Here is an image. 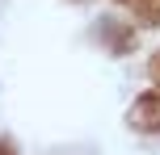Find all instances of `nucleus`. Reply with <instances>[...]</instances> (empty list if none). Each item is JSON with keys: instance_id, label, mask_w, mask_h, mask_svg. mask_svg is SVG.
<instances>
[{"instance_id": "nucleus-1", "label": "nucleus", "mask_w": 160, "mask_h": 155, "mask_svg": "<svg viewBox=\"0 0 160 155\" xmlns=\"http://www.w3.org/2000/svg\"><path fill=\"white\" fill-rule=\"evenodd\" d=\"M131 126H135V130H152V134H160V97L135 101V109H131Z\"/></svg>"}, {"instance_id": "nucleus-2", "label": "nucleus", "mask_w": 160, "mask_h": 155, "mask_svg": "<svg viewBox=\"0 0 160 155\" xmlns=\"http://www.w3.org/2000/svg\"><path fill=\"white\" fill-rule=\"evenodd\" d=\"M131 4H135V17H139V21H148V25L160 21V0H131Z\"/></svg>"}, {"instance_id": "nucleus-3", "label": "nucleus", "mask_w": 160, "mask_h": 155, "mask_svg": "<svg viewBox=\"0 0 160 155\" xmlns=\"http://www.w3.org/2000/svg\"><path fill=\"white\" fill-rule=\"evenodd\" d=\"M101 38H110V46H114V50H127V46H131V30H114L110 21L101 25Z\"/></svg>"}, {"instance_id": "nucleus-4", "label": "nucleus", "mask_w": 160, "mask_h": 155, "mask_svg": "<svg viewBox=\"0 0 160 155\" xmlns=\"http://www.w3.org/2000/svg\"><path fill=\"white\" fill-rule=\"evenodd\" d=\"M148 71H152V84H156V88H160V50H156V55H152V63H148Z\"/></svg>"}]
</instances>
